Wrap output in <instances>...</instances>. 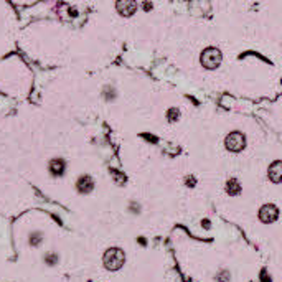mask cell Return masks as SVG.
Instances as JSON below:
<instances>
[{
    "label": "cell",
    "mask_w": 282,
    "mask_h": 282,
    "mask_svg": "<svg viewBox=\"0 0 282 282\" xmlns=\"http://www.w3.org/2000/svg\"><path fill=\"white\" fill-rule=\"evenodd\" d=\"M224 145L231 152H241L246 145V139L241 132H231L226 139H224Z\"/></svg>",
    "instance_id": "cell-3"
},
{
    "label": "cell",
    "mask_w": 282,
    "mask_h": 282,
    "mask_svg": "<svg viewBox=\"0 0 282 282\" xmlns=\"http://www.w3.org/2000/svg\"><path fill=\"white\" fill-rule=\"evenodd\" d=\"M262 282H267V275H266V272H262Z\"/></svg>",
    "instance_id": "cell-13"
},
{
    "label": "cell",
    "mask_w": 282,
    "mask_h": 282,
    "mask_svg": "<svg viewBox=\"0 0 282 282\" xmlns=\"http://www.w3.org/2000/svg\"><path fill=\"white\" fill-rule=\"evenodd\" d=\"M76 187L80 193H89V191H93L94 188V180L89 177V175H83V177L78 178Z\"/></svg>",
    "instance_id": "cell-6"
},
{
    "label": "cell",
    "mask_w": 282,
    "mask_h": 282,
    "mask_svg": "<svg viewBox=\"0 0 282 282\" xmlns=\"http://www.w3.org/2000/svg\"><path fill=\"white\" fill-rule=\"evenodd\" d=\"M47 261H48L50 264H52V262L55 261V256H48V257H47Z\"/></svg>",
    "instance_id": "cell-12"
},
{
    "label": "cell",
    "mask_w": 282,
    "mask_h": 282,
    "mask_svg": "<svg viewBox=\"0 0 282 282\" xmlns=\"http://www.w3.org/2000/svg\"><path fill=\"white\" fill-rule=\"evenodd\" d=\"M178 116H180V112H178V109H175V108L168 109V112H167V117H168V121H170V122L177 121Z\"/></svg>",
    "instance_id": "cell-10"
},
{
    "label": "cell",
    "mask_w": 282,
    "mask_h": 282,
    "mask_svg": "<svg viewBox=\"0 0 282 282\" xmlns=\"http://www.w3.org/2000/svg\"><path fill=\"white\" fill-rule=\"evenodd\" d=\"M104 266L109 270H119L122 267L124 261H126V256H124V251L119 247H111L104 252Z\"/></svg>",
    "instance_id": "cell-1"
},
{
    "label": "cell",
    "mask_w": 282,
    "mask_h": 282,
    "mask_svg": "<svg viewBox=\"0 0 282 282\" xmlns=\"http://www.w3.org/2000/svg\"><path fill=\"white\" fill-rule=\"evenodd\" d=\"M40 241H42V238H40V234H38V233L33 234V238L30 239L32 244H38V242H40Z\"/></svg>",
    "instance_id": "cell-11"
},
{
    "label": "cell",
    "mask_w": 282,
    "mask_h": 282,
    "mask_svg": "<svg viewBox=\"0 0 282 282\" xmlns=\"http://www.w3.org/2000/svg\"><path fill=\"white\" fill-rule=\"evenodd\" d=\"M221 52H219L218 48H206L205 52L201 53V65L206 68V70H215L219 65H221Z\"/></svg>",
    "instance_id": "cell-2"
},
{
    "label": "cell",
    "mask_w": 282,
    "mask_h": 282,
    "mask_svg": "<svg viewBox=\"0 0 282 282\" xmlns=\"http://www.w3.org/2000/svg\"><path fill=\"white\" fill-rule=\"evenodd\" d=\"M280 173H282V162L275 160L272 165L269 167V178L272 180L274 183H279L280 182Z\"/></svg>",
    "instance_id": "cell-7"
},
{
    "label": "cell",
    "mask_w": 282,
    "mask_h": 282,
    "mask_svg": "<svg viewBox=\"0 0 282 282\" xmlns=\"http://www.w3.org/2000/svg\"><path fill=\"white\" fill-rule=\"evenodd\" d=\"M50 172H52V175H55V177H60V175H63L65 172V162L61 159H53L52 162H50Z\"/></svg>",
    "instance_id": "cell-8"
},
{
    "label": "cell",
    "mask_w": 282,
    "mask_h": 282,
    "mask_svg": "<svg viewBox=\"0 0 282 282\" xmlns=\"http://www.w3.org/2000/svg\"><path fill=\"white\" fill-rule=\"evenodd\" d=\"M116 9H117V12H119L121 15H132L135 10H137V4L132 2V0H121V2H117L116 4Z\"/></svg>",
    "instance_id": "cell-5"
},
{
    "label": "cell",
    "mask_w": 282,
    "mask_h": 282,
    "mask_svg": "<svg viewBox=\"0 0 282 282\" xmlns=\"http://www.w3.org/2000/svg\"><path fill=\"white\" fill-rule=\"evenodd\" d=\"M226 191H228L229 195H238L239 191H241V185L238 183V180L231 178L229 182L226 183Z\"/></svg>",
    "instance_id": "cell-9"
},
{
    "label": "cell",
    "mask_w": 282,
    "mask_h": 282,
    "mask_svg": "<svg viewBox=\"0 0 282 282\" xmlns=\"http://www.w3.org/2000/svg\"><path fill=\"white\" fill-rule=\"evenodd\" d=\"M277 216H279V208L274 205H264L259 210V218H261L262 223H272L277 219Z\"/></svg>",
    "instance_id": "cell-4"
}]
</instances>
